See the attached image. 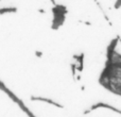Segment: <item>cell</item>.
<instances>
[{
  "mask_svg": "<svg viewBox=\"0 0 121 117\" xmlns=\"http://www.w3.org/2000/svg\"><path fill=\"white\" fill-rule=\"evenodd\" d=\"M67 14H68V10H67L66 5L55 3L52 8V23H51V29L59 30L65 23Z\"/></svg>",
  "mask_w": 121,
  "mask_h": 117,
  "instance_id": "6da1fadb",
  "label": "cell"
},
{
  "mask_svg": "<svg viewBox=\"0 0 121 117\" xmlns=\"http://www.w3.org/2000/svg\"><path fill=\"white\" fill-rule=\"evenodd\" d=\"M0 90H1V92H3L4 94H5L6 96H8L14 103H16L17 107H18L19 109H20L28 117H37L35 114L33 113V112L31 111V110L29 109V108H28V105L25 104V102H23V101L21 100L19 97H17L16 95H15L14 93H13L12 90H11L10 88L5 85V84H4V82L2 81V80H0Z\"/></svg>",
  "mask_w": 121,
  "mask_h": 117,
  "instance_id": "7a4b0ae2",
  "label": "cell"
},
{
  "mask_svg": "<svg viewBox=\"0 0 121 117\" xmlns=\"http://www.w3.org/2000/svg\"><path fill=\"white\" fill-rule=\"evenodd\" d=\"M99 109H106V110H109L112 112H115L116 114H120V110L118 108H115L114 105H111L108 103H105V102H97V103H94L91 107L89 108L88 110H85L83 114L87 115V114L91 113V112L96 111V110H99Z\"/></svg>",
  "mask_w": 121,
  "mask_h": 117,
  "instance_id": "3957f363",
  "label": "cell"
},
{
  "mask_svg": "<svg viewBox=\"0 0 121 117\" xmlns=\"http://www.w3.org/2000/svg\"><path fill=\"white\" fill-rule=\"evenodd\" d=\"M30 100H31V101H36V102H45V103H47V104H50V105H52V107H54V108H57V109H63V108H64V105L60 104V102L53 100V99L48 98V97L31 96Z\"/></svg>",
  "mask_w": 121,
  "mask_h": 117,
  "instance_id": "277c9868",
  "label": "cell"
},
{
  "mask_svg": "<svg viewBox=\"0 0 121 117\" xmlns=\"http://www.w3.org/2000/svg\"><path fill=\"white\" fill-rule=\"evenodd\" d=\"M73 60H75V65H77V71L78 73H81L84 69V58L85 54L84 53H80V54H74L73 55Z\"/></svg>",
  "mask_w": 121,
  "mask_h": 117,
  "instance_id": "5b68a950",
  "label": "cell"
},
{
  "mask_svg": "<svg viewBox=\"0 0 121 117\" xmlns=\"http://www.w3.org/2000/svg\"><path fill=\"white\" fill-rule=\"evenodd\" d=\"M17 11H18V9H17L16 6H6V8H0V15L17 13Z\"/></svg>",
  "mask_w": 121,
  "mask_h": 117,
  "instance_id": "8992f818",
  "label": "cell"
},
{
  "mask_svg": "<svg viewBox=\"0 0 121 117\" xmlns=\"http://www.w3.org/2000/svg\"><path fill=\"white\" fill-rule=\"evenodd\" d=\"M120 2H121V0H117L116 1V3H115V9L116 10H119V8H120Z\"/></svg>",
  "mask_w": 121,
  "mask_h": 117,
  "instance_id": "52a82bcc",
  "label": "cell"
},
{
  "mask_svg": "<svg viewBox=\"0 0 121 117\" xmlns=\"http://www.w3.org/2000/svg\"><path fill=\"white\" fill-rule=\"evenodd\" d=\"M43 54H44V53H43V51H35V55L37 58H42Z\"/></svg>",
  "mask_w": 121,
  "mask_h": 117,
  "instance_id": "ba28073f",
  "label": "cell"
},
{
  "mask_svg": "<svg viewBox=\"0 0 121 117\" xmlns=\"http://www.w3.org/2000/svg\"><path fill=\"white\" fill-rule=\"evenodd\" d=\"M39 13H45V10H44V9H40V10H39Z\"/></svg>",
  "mask_w": 121,
  "mask_h": 117,
  "instance_id": "9c48e42d",
  "label": "cell"
}]
</instances>
